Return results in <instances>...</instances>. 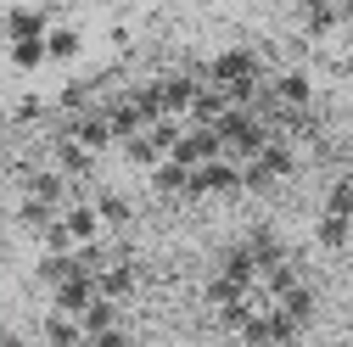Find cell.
Returning a JSON list of instances; mask_svg holds the SVG:
<instances>
[{
	"label": "cell",
	"instance_id": "cell-1",
	"mask_svg": "<svg viewBox=\"0 0 353 347\" xmlns=\"http://www.w3.org/2000/svg\"><path fill=\"white\" fill-rule=\"evenodd\" d=\"M230 191H241V168L225 157H213L191 174V196H230Z\"/></svg>",
	"mask_w": 353,
	"mask_h": 347
},
{
	"label": "cell",
	"instance_id": "cell-2",
	"mask_svg": "<svg viewBox=\"0 0 353 347\" xmlns=\"http://www.w3.org/2000/svg\"><path fill=\"white\" fill-rule=\"evenodd\" d=\"M62 230H68L73 252H79V246H90V241H107V230H101V219H96V207H90V202H68V207H62Z\"/></svg>",
	"mask_w": 353,
	"mask_h": 347
},
{
	"label": "cell",
	"instance_id": "cell-3",
	"mask_svg": "<svg viewBox=\"0 0 353 347\" xmlns=\"http://www.w3.org/2000/svg\"><path fill=\"white\" fill-rule=\"evenodd\" d=\"M96 302V280L90 275H73V280H62L57 291H51V314H68V319H79L84 308Z\"/></svg>",
	"mask_w": 353,
	"mask_h": 347
},
{
	"label": "cell",
	"instance_id": "cell-4",
	"mask_svg": "<svg viewBox=\"0 0 353 347\" xmlns=\"http://www.w3.org/2000/svg\"><path fill=\"white\" fill-rule=\"evenodd\" d=\"M79 51H84V34H79V23H73V17L51 23V34H46V62H73Z\"/></svg>",
	"mask_w": 353,
	"mask_h": 347
},
{
	"label": "cell",
	"instance_id": "cell-5",
	"mask_svg": "<svg viewBox=\"0 0 353 347\" xmlns=\"http://www.w3.org/2000/svg\"><path fill=\"white\" fill-rule=\"evenodd\" d=\"M90 207H96V219H101L107 235L129 224V196H118V191H90Z\"/></svg>",
	"mask_w": 353,
	"mask_h": 347
},
{
	"label": "cell",
	"instance_id": "cell-6",
	"mask_svg": "<svg viewBox=\"0 0 353 347\" xmlns=\"http://www.w3.org/2000/svg\"><path fill=\"white\" fill-rule=\"evenodd\" d=\"M39 347H84L79 319H68V314H46V325H39Z\"/></svg>",
	"mask_w": 353,
	"mask_h": 347
},
{
	"label": "cell",
	"instance_id": "cell-7",
	"mask_svg": "<svg viewBox=\"0 0 353 347\" xmlns=\"http://www.w3.org/2000/svg\"><path fill=\"white\" fill-rule=\"evenodd\" d=\"M152 191H163V196H191V168L157 162V168H152Z\"/></svg>",
	"mask_w": 353,
	"mask_h": 347
},
{
	"label": "cell",
	"instance_id": "cell-8",
	"mask_svg": "<svg viewBox=\"0 0 353 347\" xmlns=\"http://www.w3.org/2000/svg\"><path fill=\"white\" fill-rule=\"evenodd\" d=\"M79 330H84V336H101V330H118V302H107V297H96L90 308L79 314Z\"/></svg>",
	"mask_w": 353,
	"mask_h": 347
},
{
	"label": "cell",
	"instance_id": "cell-9",
	"mask_svg": "<svg viewBox=\"0 0 353 347\" xmlns=\"http://www.w3.org/2000/svg\"><path fill=\"white\" fill-rule=\"evenodd\" d=\"M17 224H23L28 235H46V230L57 224V207H46V202H28V196H23V202H17Z\"/></svg>",
	"mask_w": 353,
	"mask_h": 347
},
{
	"label": "cell",
	"instance_id": "cell-10",
	"mask_svg": "<svg viewBox=\"0 0 353 347\" xmlns=\"http://www.w3.org/2000/svg\"><path fill=\"white\" fill-rule=\"evenodd\" d=\"M6 56H12V67L34 73L39 62H46V39H12V45H6Z\"/></svg>",
	"mask_w": 353,
	"mask_h": 347
},
{
	"label": "cell",
	"instance_id": "cell-11",
	"mask_svg": "<svg viewBox=\"0 0 353 347\" xmlns=\"http://www.w3.org/2000/svg\"><path fill=\"white\" fill-rule=\"evenodd\" d=\"M347 235H353L347 219H336V213H320V224H314V241H320V246H347Z\"/></svg>",
	"mask_w": 353,
	"mask_h": 347
},
{
	"label": "cell",
	"instance_id": "cell-12",
	"mask_svg": "<svg viewBox=\"0 0 353 347\" xmlns=\"http://www.w3.org/2000/svg\"><path fill=\"white\" fill-rule=\"evenodd\" d=\"M325 213H336V219H347V224H353V180H336V185H331Z\"/></svg>",
	"mask_w": 353,
	"mask_h": 347
},
{
	"label": "cell",
	"instance_id": "cell-13",
	"mask_svg": "<svg viewBox=\"0 0 353 347\" xmlns=\"http://www.w3.org/2000/svg\"><path fill=\"white\" fill-rule=\"evenodd\" d=\"M39 118H46V96H23L12 107V123H39Z\"/></svg>",
	"mask_w": 353,
	"mask_h": 347
},
{
	"label": "cell",
	"instance_id": "cell-14",
	"mask_svg": "<svg viewBox=\"0 0 353 347\" xmlns=\"http://www.w3.org/2000/svg\"><path fill=\"white\" fill-rule=\"evenodd\" d=\"M84 347H129L123 330H101V336H84Z\"/></svg>",
	"mask_w": 353,
	"mask_h": 347
},
{
	"label": "cell",
	"instance_id": "cell-15",
	"mask_svg": "<svg viewBox=\"0 0 353 347\" xmlns=\"http://www.w3.org/2000/svg\"><path fill=\"white\" fill-rule=\"evenodd\" d=\"M6 123H12V118H6V112H0V135H6Z\"/></svg>",
	"mask_w": 353,
	"mask_h": 347
}]
</instances>
